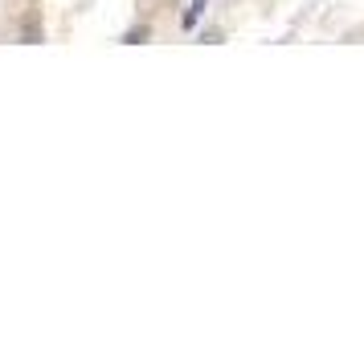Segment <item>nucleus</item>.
<instances>
[{
  "mask_svg": "<svg viewBox=\"0 0 364 352\" xmlns=\"http://www.w3.org/2000/svg\"><path fill=\"white\" fill-rule=\"evenodd\" d=\"M21 41H25V46H37V41H41V17H37V13L25 17V25H21Z\"/></svg>",
  "mask_w": 364,
  "mask_h": 352,
  "instance_id": "f257e3e1",
  "label": "nucleus"
},
{
  "mask_svg": "<svg viewBox=\"0 0 364 352\" xmlns=\"http://www.w3.org/2000/svg\"><path fill=\"white\" fill-rule=\"evenodd\" d=\"M205 4H209V0H193V9L184 13V29H193V25H197V17L205 13Z\"/></svg>",
  "mask_w": 364,
  "mask_h": 352,
  "instance_id": "f03ea898",
  "label": "nucleus"
},
{
  "mask_svg": "<svg viewBox=\"0 0 364 352\" xmlns=\"http://www.w3.org/2000/svg\"><path fill=\"white\" fill-rule=\"evenodd\" d=\"M148 37H151V29L148 25H139V29H132V33L123 37V46H139V41H148Z\"/></svg>",
  "mask_w": 364,
  "mask_h": 352,
  "instance_id": "7ed1b4c3",
  "label": "nucleus"
},
{
  "mask_svg": "<svg viewBox=\"0 0 364 352\" xmlns=\"http://www.w3.org/2000/svg\"><path fill=\"white\" fill-rule=\"evenodd\" d=\"M200 41H209V46H221V41H225V33H221V29H205V33H200Z\"/></svg>",
  "mask_w": 364,
  "mask_h": 352,
  "instance_id": "20e7f679",
  "label": "nucleus"
}]
</instances>
